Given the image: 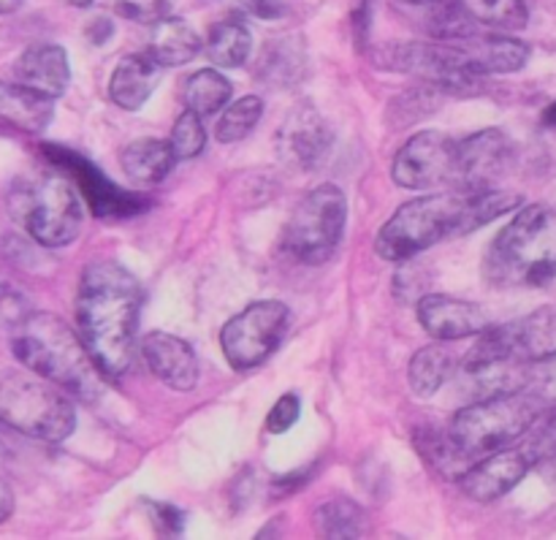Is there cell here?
I'll list each match as a JSON object with an SVG mask.
<instances>
[{"label": "cell", "instance_id": "2e32d148", "mask_svg": "<svg viewBox=\"0 0 556 540\" xmlns=\"http://www.w3.org/2000/svg\"><path fill=\"white\" fill-rule=\"evenodd\" d=\"M141 356H144L147 367L152 369L157 380L174 391H190L199 384V359H195L193 348L168 331H150L141 337L139 346Z\"/></svg>", "mask_w": 556, "mask_h": 540}, {"label": "cell", "instance_id": "277c9868", "mask_svg": "<svg viewBox=\"0 0 556 540\" xmlns=\"http://www.w3.org/2000/svg\"><path fill=\"white\" fill-rule=\"evenodd\" d=\"M483 269L494 286H548L556 277V206H525L489 244Z\"/></svg>", "mask_w": 556, "mask_h": 540}, {"label": "cell", "instance_id": "b9f144b4", "mask_svg": "<svg viewBox=\"0 0 556 540\" xmlns=\"http://www.w3.org/2000/svg\"><path fill=\"white\" fill-rule=\"evenodd\" d=\"M543 123L552 125V128H556V103H552V106H548L546 112H543Z\"/></svg>", "mask_w": 556, "mask_h": 540}, {"label": "cell", "instance_id": "4dcf8cb0", "mask_svg": "<svg viewBox=\"0 0 556 540\" xmlns=\"http://www.w3.org/2000/svg\"><path fill=\"white\" fill-rule=\"evenodd\" d=\"M313 525L324 538H362L367 532V514L348 498H331L313 514Z\"/></svg>", "mask_w": 556, "mask_h": 540}, {"label": "cell", "instance_id": "836d02e7", "mask_svg": "<svg viewBox=\"0 0 556 540\" xmlns=\"http://www.w3.org/2000/svg\"><path fill=\"white\" fill-rule=\"evenodd\" d=\"M168 145H172L177 161H190V158L201 155L206 147V130L199 114L185 109V112L177 117V123H174L172 136H168Z\"/></svg>", "mask_w": 556, "mask_h": 540}, {"label": "cell", "instance_id": "6da1fadb", "mask_svg": "<svg viewBox=\"0 0 556 540\" xmlns=\"http://www.w3.org/2000/svg\"><path fill=\"white\" fill-rule=\"evenodd\" d=\"M141 286L114 261H96L81 272L76 324L103 380H123L134 367Z\"/></svg>", "mask_w": 556, "mask_h": 540}, {"label": "cell", "instance_id": "4fadbf2b", "mask_svg": "<svg viewBox=\"0 0 556 540\" xmlns=\"http://www.w3.org/2000/svg\"><path fill=\"white\" fill-rule=\"evenodd\" d=\"M514 158V141L500 128H486L465 136V139H456V161H459L456 188H494V183L510 168Z\"/></svg>", "mask_w": 556, "mask_h": 540}, {"label": "cell", "instance_id": "9c48e42d", "mask_svg": "<svg viewBox=\"0 0 556 540\" xmlns=\"http://www.w3.org/2000/svg\"><path fill=\"white\" fill-rule=\"evenodd\" d=\"M20 217L27 234L43 248H65L85 226L79 190L68 177H41L20 196Z\"/></svg>", "mask_w": 556, "mask_h": 540}, {"label": "cell", "instance_id": "603a6c76", "mask_svg": "<svg viewBox=\"0 0 556 540\" xmlns=\"http://www.w3.org/2000/svg\"><path fill=\"white\" fill-rule=\"evenodd\" d=\"M199 52H201V38L195 36V30L185 20L168 16V20L152 25L147 54H150L155 63H161L163 68H168V65L190 63Z\"/></svg>", "mask_w": 556, "mask_h": 540}, {"label": "cell", "instance_id": "5b68a950", "mask_svg": "<svg viewBox=\"0 0 556 540\" xmlns=\"http://www.w3.org/2000/svg\"><path fill=\"white\" fill-rule=\"evenodd\" d=\"M0 424L25 438L63 443L76 429V407L52 380L30 369H0Z\"/></svg>", "mask_w": 556, "mask_h": 540}, {"label": "cell", "instance_id": "3957f363", "mask_svg": "<svg viewBox=\"0 0 556 540\" xmlns=\"http://www.w3.org/2000/svg\"><path fill=\"white\" fill-rule=\"evenodd\" d=\"M11 348L20 364L52 380L65 394L92 402L101 394V378L81 337L52 313H30L16 324Z\"/></svg>", "mask_w": 556, "mask_h": 540}, {"label": "cell", "instance_id": "ffe728a7", "mask_svg": "<svg viewBox=\"0 0 556 540\" xmlns=\"http://www.w3.org/2000/svg\"><path fill=\"white\" fill-rule=\"evenodd\" d=\"M451 43H456L467 68L478 76L514 74V71L525 68L530 60V47L503 36V33H472V36Z\"/></svg>", "mask_w": 556, "mask_h": 540}, {"label": "cell", "instance_id": "1f68e13d", "mask_svg": "<svg viewBox=\"0 0 556 540\" xmlns=\"http://www.w3.org/2000/svg\"><path fill=\"white\" fill-rule=\"evenodd\" d=\"M470 16L492 30H521L530 22L525 0H462Z\"/></svg>", "mask_w": 556, "mask_h": 540}, {"label": "cell", "instance_id": "9a60e30c", "mask_svg": "<svg viewBox=\"0 0 556 540\" xmlns=\"http://www.w3.org/2000/svg\"><path fill=\"white\" fill-rule=\"evenodd\" d=\"M418 321L434 340L443 342L478 337L489 326L486 313L478 304L448 293H427L418 302Z\"/></svg>", "mask_w": 556, "mask_h": 540}, {"label": "cell", "instance_id": "74e56055", "mask_svg": "<svg viewBox=\"0 0 556 540\" xmlns=\"http://www.w3.org/2000/svg\"><path fill=\"white\" fill-rule=\"evenodd\" d=\"M244 9L255 16H264V20H275L282 14L280 0H242Z\"/></svg>", "mask_w": 556, "mask_h": 540}, {"label": "cell", "instance_id": "7a4b0ae2", "mask_svg": "<svg viewBox=\"0 0 556 540\" xmlns=\"http://www.w3.org/2000/svg\"><path fill=\"white\" fill-rule=\"evenodd\" d=\"M521 204V196L508 190H465L451 188L445 193L421 196L391 215L378 231L375 250L386 261H413L424 250L448 237H465L486 223L508 215Z\"/></svg>", "mask_w": 556, "mask_h": 540}, {"label": "cell", "instance_id": "52a82bcc", "mask_svg": "<svg viewBox=\"0 0 556 540\" xmlns=\"http://www.w3.org/2000/svg\"><path fill=\"white\" fill-rule=\"evenodd\" d=\"M348 199L337 185H318L302 199L293 210L286 231H282V248L296 261L309 266L326 264L337 253L345 234Z\"/></svg>", "mask_w": 556, "mask_h": 540}, {"label": "cell", "instance_id": "5bb4252c", "mask_svg": "<svg viewBox=\"0 0 556 540\" xmlns=\"http://www.w3.org/2000/svg\"><path fill=\"white\" fill-rule=\"evenodd\" d=\"M532 460L527 456V451L519 449H505L497 454L483 456L481 462L467 470V476L462 478V489L470 500L476 503H494V500L505 498L510 489L519 487L525 481V476L530 473Z\"/></svg>", "mask_w": 556, "mask_h": 540}, {"label": "cell", "instance_id": "7402d4cb", "mask_svg": "<svg viewBox=\"0 0 556 540\" xmlns=\"http://www.w3.org/2000/svg\"><path fill=\"white\" fill-rule=\"evenodd\" d=\"M123 172L139 185H157L172 174L177 155L172 145L163 139H139L130 141L119 155Z\"/></svg>", "mask_w": 556, "mask_h": 540}, {"label": "cell", "instance_id": "d6a6232c", "mask_svg": "<svg viewBox=\"0 0 556 540\" xmlns=\"http://www.w3.org/2000/svg\"><path fill=\"white\" fill-rule=\"evenodd\" d=\"M261 117H264V101H261L258 96L239 98L237 103H231V106L223 112L220 123H217L215 128L217 141L231 145V141L244 139L248 134H253V128L261 123Z\"/></svg>", "mask_w": 556, "mask_h": 540}, {"label": "cell", "instance_id": "ac0fdd59", "mask_svg": "<svg viewBox=\"0 0 556 540\" xmlns=\"http://www.w3.org/2000/svg\"><path fill=\"white\" fill-rule=\"evenodd\" d=\"M14 79L16 85L27 87L36 96L54 101V98H60L68 90V54L58 43H33L14 63Z\"/></svg>", "mask_w": 556, "mask_h": 540}, {"label": "cell", "instance_id": "4316f807", "mask_svg": "<svg viewBox=\"0 0 556 540\" xmlns=\"http://www.w3.org/2000/svg\"><path fill=\"white\" fill-rule=\"evenodd\" d=\"M516 391L532 402L541 418H556V351H546L527 362Z\"/></svg>", "mask_w": 556, "mask_h": 540}, {"label": "cell", "instance_id": "ee69618b", "mask_svg": "<svg viewBox=\"0 0 556 540\" xmlns=\"http://www.w3.org/2000/svg\"><path fill=\"white\" fill-rule=\"evenodd\" d=\"M0 460H5V449H3V443H0Z\"/></svg>", "mask_w": 556, "mask_h": 540}, {"label": "cell", "instance_id": "ab89813d", "mask_svg": "<svg viewBox=\"0 0 556 540\" xmlns=\"http://www.w3.org/2000/svg\"><path fill=\"white\" fill-rule=\"evenodd\" d=\"M11 514H14V492H11V487L3 481V476H0V525H3Z\"/></svg>", "mask_w": 556, "mask_h": 540}, {"label": "cell", "instance_id": "60d3db41", "mask_svg": "<svg viewBox=\"0 0 556 540\" xmlns=\"http://www.w3.org/2000/svg\"><path fill=\"white\" fill-rule=\"evenodd\" d=\"M25 0H0V14H14Z\"/></svg>", "mask_w": 556, "mask_h": 540}, {"label": "cell", "instance_id": "8992f818", "mask_svg": "<svg viewBox=\"0 0 556 540\" xmlns=\"http://www.w3.org/2000/svg\"><path fill=\"white\" fill-rule=\"evenodd\" d=\"M541 413L521 391H497L462 407L448 424V435L476 465L483 456L497 454L519 443L538 424Z\"/></svg>", "mask_w": 556, "mask_h": 540}, {"label": "cell", "instance_id": "484cf974", "mask_svg": "<svg viewBox=\"0 0 556 540\" xmlns=\"http://www.w3.org/2000/svg\"><path fill=\"white\" fill-rule=\"evenodd\" d=\"M258 74L275 87H291L304 74V43L296 36H280L266 43L258 60Z\"/></svg>", "mask_w": 556, "mask_h": 540}, {"label": "cell", "instance_id": "7bdbcfd3", "mask_svg": "<svg viewBox=\"0 0 556 540\" xmlns=\"http://www.w3.org/2000/svg\"><path fill=\"white\" fill-rule=\"evenodd\" d=\"M71 5H76V9H87V5H92L96 0H68Z\"/></svg>", "mask_w": 556, "mask_h": 540}, {"label": "cell", "instance_id": "8fae6325", "mask_svg": "<svg viewBox=\"0 0 556 540\" xmlns=\"http://www.w3.org/2000/svg\"><path fill=\"white\" fill-rule=\"evenodd\" d=\"M391 174H394V183L407 190L456 188L459 185L456 139L440 130L416 134L400 147Z\"/></svg>", "mask_w": 556, "mask_h": 540}, {"label": "cell", "instance_id": "e575fe53", "mask_svg": "<svg viewBox=\"0 0 556 540\" xmlns=\"http://www.w3.org/2000/svg\"><path fill=\"white\" fill-rule=\"evenodd\" d=\"M114 9L119 16L139 25H157L172 16L174 0H114Z\"/></svg>", "mask_w": 556, "mask_h": 540}, {"label": "cell", "instance_id": "d6986e66", "mask_svg": "<svg viewBox=\"0 0 556 540\" xmlns=\"http://www.w3.org/2000/svg\"><path fill=\"white\" fill-rule=\"evenodd\" d=\"M282 158L299 168H315L331 150V130L315 109L302 106L288 117L277 134Z\"/></svg>", "mask_w": 556, "mask_h": 540}, {"label": "cell", "instance_id": "f546056e", "mask_svg": "<svg viewBox=\"0 0 556 540\" xmlns=\"http://www.w3.org/2000/svg\"><path fill=\"white\" fill-rule=\"evenodd\" d=\"M250 52H253V36L244 22L223 20L212 27L206 54L217 68H239L248 63Z\"/></svg>", "mask_w": 556, "mask_h": 540}, {"label": "cell", "instance_id": "30bf717a", "mask_svg": "<svg viewBox=\"0 0 556 540\" xmlns=\"http://www.w3.org/2000/svg\"><path fill=\"white\" fill-rule=\"evenodd\" d=\"M288 307L277 299L253 302L220 331V348L233 369H253L269 356L288 329Z\"/></svg>", "mask_w": 556, "mask_h": 540}, {"label": "cell", "instance_id": "f35d334b", "mask_svg": "<svg viewBox=\"0 0 556 540\" xmlns=\"http://www.w3.org/2000/svg\"><path fill=\"white\" fill-rule=\"evenodd\" d=\"M152 511L157 514V527H161V530L177 532L179 527H182V516H179V511L172 508V505L155 503V505H152Z\"/></svg>", "mask_w": 556, "mask_h": 540}, {"label": "cell", "instance_id": "44dd1931", "mask_svg": "<svg viewBox=\"0 0 556 540\" xmlns=\"http://www.w3.org/2000/svg\"><path fill=\"white\" fill-rule=\"evenodd\" d=\"M163 76V65L155 63L147 52L128 54L114 68L109 81V98L125 112H139L150 96L155 92L157 81Z\"/></svg>", "mask_w": 556, "mask_h": 540}, {"label": "cell", "instance_id": "d590c367", "mask_svg": "<svg viewBox=\"0 0 556 540\" xmlns=\"http://www.w3.org/2000/svg\"><path fill=\"white\" fill-rule=\"evenodd\" d=\"M527 456L532 460V465H541L546 470L556 473V418H548L546 429L532 440V445H527Z\"/></svg>", "mask_w": 556, "mask_h": 540}, {"label": "cell", "instance_id": "ba28073f", "mask_svg": "<svg viewBox=\"0 0 556 540\" xmlns=\"http://www.w3.org/2000/svg\"><path fill=\"white\" fill-rule=\"evenodd\" d=\"M375 63L386 71L418 76L424 85L434 87L443 96H472L481 90V76L467 68L465 58L451 41L386 43L375 52Z\"/></svg>", "mask_w": 556, "mask_h": 540}, {"label": "cell", "instance_id": "f1b7e54d", "mask_svg": "<svg viewBox=\"0 0 556 540\" xmlns=\"http://www.w3.org/2000/svg\"><path fill=\"white\" fill-rule=\"evenodd\" d=\"M416 443L418 451L424 454V460H427L440 476L448 478V481H462V478L467 476V470L472 467V462L467 460L465 451L454 443L448 429H421Z\"/></svg>", "mask_w": 556, "mask_h": 540}, {"label": "cell", "instance_id": "cb8c5ba5", "mask_svg": "<svg viewBox=\"0 0 556 540\" xmlns=\"http://www.w3.org/2000/svg\"><path fill=\"white\" fill-rule=\"evenodd\" d=\"M456 373V356L443 340L432 342V346L421 348L416 356L410 359L407 367V380L410 389L418 397H434Z\"/></svg>", "mask_w": 556, "mask_h": 540}, {"label": "cell", "instance_id": "83f0119b", "mask_svg": "<svg viewBox=\"0 0 556 540\" xmlns=\"http://www.w3.org/2000/svg\"><path fill=\"white\" fill-rule=\"evenodd\" d=\"M228 98H231V81L215 68L195 71L182 85L185 109L195 112L201 120L212 117L215 112H223Z\"/></svg>", "mask_w": 556, "mask_h": 540}, {"label": "cell", "instance_id": "7c38bea8", "mask_svg": "<svg viewBox=\"0 0 556 540\" xmlns=\"http://www.w3.org/2000/svg\"><path fill=\"white\" fill-rule=\"evenodd\" d=\"M43 152L49 155V161L58 163L63 168L65 177L76 185L85 201L90 204L92 215L103 217V221H123V217H134L139 212L147 210V201L141 196L123 190L119 185H114L112 179L103 177L101 168L92 166L87 158H81L79 152H71L65 147L47 145Z\"/></svg>", "mask_w": 556, "mask_h": 540}, {"label": "cell", "instance_id": "e0dca14e", "mask_svg": "<svg viewBox=\"0 0 556 540\" xmlns=\"http://www.w3.org/2000/svg\"><path fill=\"white\" fill-rule=\"evenodd\" d=\"M410 25L434 41H462L478 33V22L462 0H391Z\"/></svg>", "mask_w": 556, "mask_h": 540}, {"label": "cell", "instance_id": "d4e9b609", "mask_svg": "<svg viewBox=\"0 0 556 540\" xmlns=\"http://www.w3.org/2000/svg\"><path fill=\"white\" fill-rule=\"evenodd\" d=\"M0 120L16 125L22 130L38 134L52 120V101L43 96H36L22 85H5L0 79Z\"/></svg>", "mask_w": 556, "mask_h": 540}, {"label": "cell", "instance_id": "8d00e7d4", "mask_svg": "<svg viewBox=\"0 0 556 540\" xmlns=\"http://www.w3.org/2000/svg\"><path fill=\"white\" fill-rule=\"evenodd\" d=\"M299 416H302V400H299L296 394H286L275 402V407H271L269 418H266V429L275 435L288 432V429L299 422Z\"/></svg>", "mask_w": 556, "mask_h": 540}]
</instances>
